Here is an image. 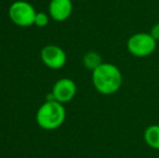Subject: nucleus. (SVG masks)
I'll list each match as a JSON object with an SVG mask.
<instances>
[{"label":"nucleus","instance_id":"obj_1","mask_svg":"<svg viewBox=\"0 0 159 158\" xmlns=\"http://www.w3.org/2000/svg\"><path fill=\"white\" fill-rule=\"evenodd\" d=\"M124 82L122 73L115 64L103 62L92 70V84L95 90L103 95H111L120 90Z\"/></svg>","mask_w":159,"mask_h":158},{"label":"nucleus","instance_id":"obj_2","mask_svg":"<svg viewBox=\"0 0 159 158\" xmlns=\"http://www.w3.org/2000/svg\"><path fill=\"white\" fill-rule=\"evenodd\" d=\"M65 118L66 111L64 105L55 100H47L36 115L38 126L44 130H54L61 127Z\"/></svg>","mask_w":159,"mask_h":158},{"label":"nucleus","instance_id":"obj_3","mask_svg":"<svg viewBox=\"0 0 159 158\" xmlns=\"http://www.w3.org/2000/svg\"><path fill=\"white\" fill-rule=\"evenodd\" d=\"M157 41L149 33H135L127 41V50L135 57H147L155 52Z\"/></svg>","mask_w":159,"mask_h":158},{"label":"nucleus","instance_id":"obj_4","mask_svg":"<svg viewBox=\"0 0 159 158\" xmlns=\"http://www.w3.org/2000/svg\"><path fill=\"white\" fill-rule=\"evenodd\" d=\"M35 8L27 1L19 0L11 4L9 9V16L11 21L17 26L21 27H28L30 25H34L36 17Z\"/></svg>","mask_w":159,"mask_h":158},{"label":"nucleus","instance_id":"obj_5","mask_svg":"<svg viewBox=\"0 0 159 158\" xmlns=\"http://www.w3.org/2000/svg\"><path fill=\"white\" fill-rule=\"evenodd\" d=\"M42 62L44 65L52 70L62 68L66 64L67 56L66 53L62 48L55 44H48L41 50L40 53Z\"/></svg>","mask_w":159,"mask_h":158},{"label":"nucleus","instance_id":"obj_6","mask_svg":"<svg viewBox=\"0 0 159 158\" xmlns=\"http://www.w3.org/2000/svg\"><path fill=\"white\" fill-rule=\"evenodd\" d=\"M77 93V86L75 81L69 78H61L54 84L52 88L53 99L60 103L64 104L71 101Z\"/></svg>","mask_w":159,"mask_h":158},{"label":"nucleus","instance_id":"obj_7","mask_svg":"<svg viewBox=\"0 0 159 158\" xmlns=\"http://www.w3.org/2000/svg\"><path fill=\"white\" fill-rule=\"evenodd\" d=\"M73 12L71 0H51L49 4L50 16L57 22H64Z\"/></svg>","mask_w":159,"mask_h":158},{"label":"nucleus","instance_id":"obj_8","mask_svg":"<svg viewBox=\"0 0 159 158\" xmlns=\"http://www.w3.org/2000/svg\"><path fill=\"white\" fill-rule=\"evenodd\" d=\"M144 142L153 150L159 151V124H154L148 126L144 131Z\"/></svg>","mask_w":159,"mask_h":158},{"label":"nucleus","instance_id":"obj_9","mask_svg":"<svg viewBox=\"0 0 159 158\" xmlns=\"http://www.w3.org/2000/svg\"><path fill=\"white\" fill-rule=\"evenodd\" d=\"M82 61H84V65L90 70H94L96 67H98L103 63L102 56L98 52H95V51L87 52L84 54Z\"/></svg>","mask_w":159,"mask_h":158},{"label":"nucleus","instance_id":"obj_10","mask_svg":"<svg viewBox=\"0 0 159 158\" xmlns=\"http://www.w3.org/2000/svg\"><path fill=\"white\" fill-rule=\"evenodd\" d=\"M48 24H49V15L43 12H37L34 25L38 26V27H46Z\"/></svg>","mask_w":159,"mask_h":158},{"label":"nucleus","instance_id":"obj_11","mask_svg":"<svg viewBox=\"0 0 159 158\" xmlns=\"http://www.w3.org/2000/svg\"><path fill=\"white\" fill-rule=\"evenodd\" d=\"M149 34L152 35V37H153L156 41H159V23H156L152 26Z\"/></svg>","mask_w":159,"mask_h":158}]
</instances>
